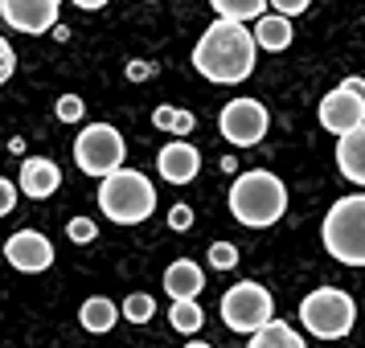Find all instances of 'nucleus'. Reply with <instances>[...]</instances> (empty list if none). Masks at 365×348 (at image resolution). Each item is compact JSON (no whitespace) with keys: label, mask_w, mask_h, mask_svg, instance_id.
<instances>
[{"label":"nucleus","mask_w":365,"mask_h":348,"mask_svg":"<svg viewBox=\"0 0 365 348\" xmlns=\"http://www.w3.org/2000/svg\"><path fill=\"white\" fill-rule=\"evenodd\" d=\"M255 37L250 29H242V21H214L201 41L193 46V66L197 74H205L210 83L217 86H230V83H242L250 78V70H255Z\"/></svg>","instance_id":"obj_1"},{"label":"nucleus","mask_w":365,"mask_h":348,"mask_svg":"<svg viewBox=\"0 0 365 348\" xmlns=\"http://www.w3.org/2000/svg\"><path fill=\"white\" fill-rule=\"evenodd\" d=\"M230 213L242 226H250V230H267V226H275L287 213V189H283V181L275 172L250 168L230 189Z\"/></svg>","instance_id":"obj_2"},{"label":"nucleus","mask_w":365,"mask_h":348,"mask_svg":"<svg viewBox=\"0 0 365 348\" xmlns=\"http://www.w3.org/2000/svg\"><path fill=\"white\" fill-rule=\"evenodd\" d=\"M99 209L111 221L119 226H140L144 217H152L156 209V189L148 184V176H140L132 168H115V172H107L99 176Z\"/></svg>","instance_id":"obj_3"},{"label":"nucleus","mask_w":365,"mask_h":348,"mask_svg":"<svg viewBox=\"0 0 365 348\" xmlns=\"http://www.w3.org/2000/svg\"><path fill=\"white\" fill-rule=\"evenodd\" d=\"M324 250L345 266H365V193L341 197L324 213Z\"/></svg>","instance_id":"obj_4"},{"label":"nucleus","mask_w":365,"mask_h":348,"mask_svg":"<svg viewBox=\"0 0 365 348\" xmlns=\"http://www.w3.org/2000/svg\"><path fill=\"white\" fill-rule=\"evenodd\" d=\"M299 320L320 340H341L357 324V303L345 291H336V287H320V291H312L299 303Z\"/></svg>","instance_id":"obj_5"},{"label":"nucleus","mask_w":365,"mask_h":348,"mask_svg":"<svg viewBox=\"0 0 365 348\" xmlns=\"http://www.w3.org/2000/svg\"><path fill=\"white\" fill-rule=\"evenodd\" d=\"M123 156H128V144L115 127L107 123H95V127H83V135L74 139V160L86 176H107L123 168Z\"/></svg>","instance_id":"obj_6"},{"label":"nucleus","mask_w":365,"mask_h":348,"mask_svg":"<svg viewBox=\"0 0 365 348\" xmlns=\"http://www.w3.org/2000/svg\"><path fill=\"white\" fill-rule=\"evenodd\" d=\"M271 291L259 283H238L222 295V320L230 332H255L271 320Z\"/></svg>","instance_id":"obj_7"},{"label":"nucleus","mask_w":365,"mask_h":348,"mask_svg":"<svg viewBox=\"0 0 365 348\" xmlns=\"http://www.w3.org/2000/svg\"><path fill=\"white\" fill-rule=\"evenodd\" d=\"M222 135L238 144V148H255L267 135V107L259 99H234L222 107V119H217Z\"/></svg>","instance_id":"obj_8"},{"label":"nucleus","mask_w":365,"mask_h":348,"mask_svg":"<svg viewBox=\"0 0 365 348\" xmlns=\"http://www.w3.org/2000/svg\"><path fill=\"white\" fill-rule=\"evenodd\" d=\"M62 0H0V17L9 21V29L21 33H46L58 25Z\"/></svg>","instance_id":"obj_9"},{"label":"nucleus","mask_w":365,"mask_h":348,"mask_svg":"<svg viewBox=\"0 0 365 348\" xmlns=\"http://www.w3.org/2000/svg\"><path fill=\"white\" fill-rule=\"evenodd\" d=\"M4 258H9V266H17L25 275H37V270H46V266L53 263V246H50L46 233L21 230L4 242Z\"/></svg>","instance_id":"obj_10"},{"label":"nucleus","mask_w":365,"mask_h":348,"mask_svg":"<svg viewBox=\"0 0 365 348\" xmlns=\"http://www.w3.org/2000/svg\"><path fill=\"white\" fill-rule=\"evenodd\" d=\"M357 123H365V102L357 95H349L345 86H336L332 95H324V102H320V127H329L332 135H345Z\"/></svg>","instance_id":"obj_11"},{"label":"nucleus","mask_w":365,"mask_h":348,"mask_svg":"<svg viewBox=\"0 0 365 348\" xmlns=\"http://www.w3.org/2000/svg\"><path fill=\"white\" fill-rule=\"evenodd\" d=\"M156 168H160V176H165L168 184H189L193 176H197L201 168V156L193 144H168V148H160V156H156Z\"/></svg>","instance_id":"obj_12"},{"label":"nucleus","mask_w":365,"mask_h":348,"mask_svg":"<svg viewBox=\"0 0 365 348\" xmlns=\"http://www.w3.org/2000/svg\"><path fill=\"white\" fill-rule=\"evenodd\" d=\"M58 184H62V168L53 164V160H41V156H29L25 164H21V193L34 201H46L58 193Z\"/></svg>","instance_id":"obj_13"},{"label":"nucleus","mask_w":365,"mask_h":348,"mask_svg":"<svg viewBox=\"0 0 365 348\" xmlns=\"http://www.w3.org/2000/svg\"><path fill=\"white\" fill-rule=\"evenodd\" d=\"M336 164H341V176L353 184H365V123H357L353 132L341 135L336 144Z\"/></svg>","instance_id":"obj_14"},{"label":"nucleus","mask_w":365,"mask_h":348,"mask_svg":"<svg viewBox=\"0 0 365 348\" xmlns=\"http://www.w3.org/2000/svg\"><path fill=\"white\" fill-rule=\"evenodd\" d=\"M165 291H168V299H197V291H201V266L189 263V258L173 263L165 270Z\"/></svg>","instance_id":"obj_15"},{"label":"nucleus","mask_w":365,"mask_h":348,"mask_svg":"<svg viewBox=\"0 0 365 348\" xmlns=\"http://www.w3.org/2000/svg\"><path fill=\"white\" fill-rule=\"evenodd\" d=\"M250 37H255V46H259V50H271V53H279V50H287V46H292V21L283 17H259V25H255V29H250Z\"/></svg>","instance_id":"obj_16"},{"label":"nucleus","mask_w":365,"mask_h":348,"mask_svg":"<svg viewBox=\"0 0 365 348\" xmlns=\"http://www.w3.org/2000/svg\"><path fill=\"white\" fill-rule=\"evenodd\" d=\"M247 348H308V344H304V336H296V332L287 328L283 320H275V315H271L263 328L250 332V344Z\"/></svg>","instance_id":"obj_17"},{"label":"nucleus","mask_w":365,"mask_h":348,"mask_svg":"<svg viewBox=\"0 0 365 348\" xmlns=\"http://www.w3.org/2000/svg\"><path fill=\"white\" fill-rule=\"evenodd\" d=\"M115 303H111V299H103V295H95V299H86L83 303V312H78V320H83V328L86 332H95V336H99V332H111L115 328Z\"/></svg>","instance_id":"obj_18"},{"label":"nucleus","mask_w":365,"mask_h":348,"mask_svg":"<svg viewBox=\"0 0 365 348\" xmlns=\"http://www.w3.org/2000/svg\"><path fill=\"white\" fill-rule=\"evenodd\" d=\"M152 123H156L160 132H168V135H189L193 127H197L193 111H181V107H156V111H152Z\"/></svg>","instance_id":"obj_19"},{"label":"nucleus","mask_w":365,"mask_h":348,"mask_svg":"<svg viewBox=\"0 0 365 348\" xmlns=\"http://www.w3.org/2000/svg\"><path fill=\"white\" fill-rule=\"evenodd\" d=\"M168 324H173L177 332H185V336H193V332L201 328V307H197V299H173Z\"/></svg>","instance_id":"obj_20"},{"label":"nucleus","mask_w":365,"mask_h":348,"mask_svg":"<svg viewBox=\"0 0 365 348\" xmlns=\"http://www.w3.org/2000/svg\"><path fill=\"white\" fill-rule=\"evenodd\" d=\"M217 17L226 21H250V17H263L267 0H210Z\"/></svg>","instance_id":"obj_21"},{"label":"nucleus","mask_w":365,"mask_h":348,"mask_svg":"<svg viewBox=\"0 0 365 348\" xmlns=\"http://www.w3.org/2000/svg\"><path fill=\"white\" fill-rule=\"evenodd\" d=\"M123 315H128L132 324H148L152 315H156V303H152V295H140V291H135V295L123 299Z\"/></svg>","instance_id":"obj_22"},{"label":"nucleus","mask_w":365,"mask_h":348,"mask_svg":"<svg viewBox=\"0 0 365 348\" xmlns=\"http://www.w3.org/2000/svg\"><path fill=\"white\" fill-rule=\"evenodd\" d=\"M210 266H214V270H234V266H238V250H234L230 242H214V246H210Z\"/></svg>","instance_id":"obj_23"},{"label":"nucleus","mask_w":365,"mask_h":348,"mask_svg":"<svg viewBox=\"0 0 365 348\" xmlns=\"http://www.w3.org/2000/svg\"><path fill=\"white\" fill-rule=\"evenodd\" d=\"M66 233H70V242H95L99 238V226L91 221V217H70V226H66Z\"/></svg>","instance_id":"obj_24"},{"label":"nucleus","mask_w":365,"mask_h":348,"mask_svg":"<svg viewBox=\"0 0 365 348\" xmlns=\"http://www.w3.org/2000/svg\"><path fill=\"white\" fill-rule=\"evenodd\" d=\"M83 99H78V95H62V99H58V119H62V123H78V119H83Z\"/></svg>","instance_id":"obj_25"},{"label":"nucleus","mask_w":365,"mask_h":348,"mask_svg":"<svg viewBox=\"0 0 365 348\" xmlns=\"http://www.w3.org/2000/svg\"><path fill=\"white\" fill-rule=\"evenodd\" d=\"M13 70H17V53H13V46L0 37V86L13 78Z\"/></svg>","instance_id":"obj_26"},{"label":"nucleus","mask_w":365,"mask_h":348,"mask_svg":"<svg viewBox=\"0 0 365 348\" xmlns=\"http://www.w3.org/2000/svg\"><path fill=\"white\" fill-rule=\"evenodd\" d=\"M13 209H17V184L0 176V217H9Z\"/></svg>","instance_id":"obj_27"},{"label":"nucleus","mask_w":365,"mask_h":348,"mask_svg":"<svg viewBox=\"0 0 365 348\" xmlns=\"http://www.w3.org/2000/svg\"><path fill=\"white\" fill-rule=\"evenodd\" d=\"M168 226H173L177 233H185L189 226H193V209H189V205H173V213H168Z\"/></svg>","instance_id":"obj_28"},{"label":"nucleus","mask_w":365,"mask_h":348,"mask_svg":"<svg viewBox=\"0 0 365 348\" xmlns=\"http://www.w3.org/2000/svg\"><path fill=\"white\" fill-rule=\"evenodd\" d=\"M271 4H275V9H279L283 17H296V13H304V9H308V4H312V0H271Z\"/></svg>","instance_id":"obj_29"},{"label":"nucleus","mask_w":365,"mask_h":348,"mask_svg":"<svg viewBox=\"0 0 365 348\" xmlns=\"http://www.w3.org/2000/svg\"><path fill=\"white\" fill-rule=\"evenodd\" d=\"M349 90V95H357V99L365 102V78H345V83H341Z\"/></svg>","instance_id":"obj_30"},{"label":"nucleus","mask_w":365,"mask_h":348,"mask_svg":"<svg viewBox=\"0 0 365 348\" xmlns=\"http://www.w3.org/2000/svg\"><path fill=\"white\" fill-rule=\"evenodd\" d=\"M152 74H156V66H140V62L128 66V78H152Z\"/></svg>","instance_id":"obj_31"},{"label":"nucleus","mask_w":365,"mask_h":348,"mask_svg":"<svg viewBox=\"0 0 365 348\" xmlns=\"http://www.w3.org/2000/svg\"><path fill=\"white\" fill-rule=\"evenodd\" d=\"M74 4H78V9H86V13H95V9H103V4H107V0H74Z\"/></svg>","instance_id":"obj_32"},{"label":"nucleus","mask_w":365,"mask_h":348,"mask_svg":"<svg viewBox=\"0 0 365 348\" xmlns=\"http://www.w3.org/2000/svg\"><path fill=\"white\" fill-rule=\"evenodd\" d=\"M185 348H210V344H197V340H193V344H185Z\"/></svg>","instance_id":"obj_33"}]
</instances>
